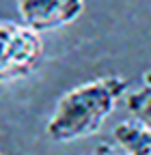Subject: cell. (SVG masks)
Instances as JSON below:
<instances>
[{"label":"cell","mask_w":151,"mask_h":155,"mask_svg":"<svg viewBox=\"0 0 151 155\" xmlns=\"http://www.w3.org/2000/svg\"><path fill=\"white\" fill-rule=\"evenodd\" d=\"M127 110L134 116V121L151 127V84H145L143 88L127 95Z\"/></svg>","instance_id":"5b68a950"},{"label":"cell","mask_w":151,"mask_h":155,"mask_svg":"<svg viewBox=\"0 0 151 155\" xmlns=\"http://www.w3.org/2000/svg\"><path fill=\"white\" fill-rule=\"evenodd\" d=\"M112 138L123 153L151 155V127L138 121H123L112 129Z\"/></svg>","instance_id":"277c9868"},{"label":"cell","mask_w":151,"mask_h":155,"mask_svg":"<svg viewBox=\"0 0 151 155\" xmlns=\"http://www.w3.org/2000/svg\"><path fill=\"white\" fill-rule=\"evenodd\" d=\"M125 91L127 82L119 75L89 80L67 91L45 125V136L54 142H73L97 134Z\"/></svg>","instance_id":"6da1fadb"},{"label":"cell","mask_w":151,"mask_h":155,"mask_svg":"<svg viewBox=\"0 0 151 155\" xmlns=\"http://www.w3.org/2000/svg\"><path fill=\"white\" fill-rule=\"evenodd\" d=\"M43 58L39 32L26 24L0 19V84L28 78Z\"/></svg>","instance_id":"7a4b0ae2"},{"label":"cell","mask_w":151,"mask_h":155,"mask_svg":"<svg viewBox=\"0 0 151 155\" xmlns=\"http://www.w3.org/2000/svg\"><path fill=\"white\" fill-rule=\"evenodd\" d=\"M82 11L84 0H17L22 24L39 35L76 22Z\"/></svg>","instance_id":"3957f363"}]
</instances>
